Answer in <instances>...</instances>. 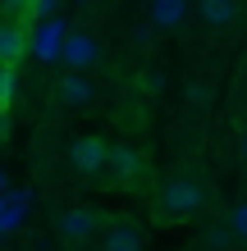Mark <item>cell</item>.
I'll return each mask as SVG.
<instances>
[{"mask_svg":"<svg viewBox=\"0 0 247 251\" xmlns=\"http://www.w3.org/2000/svg\"><path fill=\"white\" fill-rule=\"evenodd\" d=\"M206 205V192H201L197 178H169L161 187V215L165 219H188Z\"/></svg>","mask_w":247,"mask_h":251,"instance_id":"6da1fadb","label":"cell"},{"mask_svg":"<svg viewBox=\"0 0 247 251\" xmlns=\"http://www.w3.org/2000/svg\"><path fill=\"white\" fill-rule=\"evenodd\" d=\"M69 160H74V169H78V174H96V169L110 160V146L101 142V137H78V142H74V151H69Z\"/></svg>","mask_w":247,"mask_h":251,"instance_id":"7a4b0ae2","label":"cell"},{"mask_svg":"<svg viewBox=\"0 0 247 251\" xmlns=\"http://www.w3.org/2000/svg\"><path fill=\"white\" fill-rule=\"evenodd\" d=\"M92 96H96V87L82 78V73H64L60 82H55V100L69 110H82V105H92Z\"/></svg>","mask_w":247,"mask_h":251,"instance_id":"3957f363","label":"cell"},{"mask_svg":"<svg viewBox=\"0 0 247 251\" xmlns=\"http://www.w3.org/2000/svg\"><path fill=\"white\" fill-rule=\"evenodd\" d=\"M27 55V32H23V23H0V69H14Z\"/></svg>","mask_w":247,"mask_h":251,"instance_id":"277c9868","label":"cell"},{"mask_svg":"<svg viewBox=\"0 0 247 251\" xmlns=\"http://www.w3.org/2000/svg\"><path fill=\"white\" fill-rule=\"evenodd\" d=\"M60 60L69 69H87V64H96V41L87 37V32H69L64 37V46H60Z\"/></svg>","mask_w":247,"mask_h":251,"instance_id":"5b68a950","label":"cell"},{"mask_svg":"<svg viewBox=\"0 0 247 251\" xmlns=\"http://www.w3.org/2000/svg\"><path fill=\"white\" fill-rule=\"evenodd\" d=\"M106 169L114 174V183H133L137 174H142V155L133 151V146H110V160H106Z\"/></svg>","mask_w":247,"mask_h":251,"instance_id":"8992f818","label":"cell"},{"mask_svg":"<svg viewBox=\"0 0 247 251\" xmlns=\"http://www.w3.org/2000/svg\"><path fill=\"white\" fill-rule=\"evenodd\" d=\"M55 228H60L69 242H82V238L96 233V210H64L60 219H55Z\"/></svg>","mask_w":247,"mask_h":251,"instance_id":"52a82bcc","label":"cell"},{"mask_svg":"<svg viewBox=\"0 0 247 251\" xmlns=\"http://www.w3.org/2000/svg\"><path fill=\"white\" fill-rule=\"evenodd\" d=\"M188 19V0H151V27H179Z\"/></svg>","mask_w":247,"mask_h":251,"instance_id":"ba28073f","label":"cell"},{"mask_svg":"<svg viewBox=\"0 0 247 251\" xmlns=\"http://www.w3.org/2000/svg\"><path fill=\"white\" fill-rule=\"evenodd\" d=\"M197 14L206 27H229L234 23V0H197Z\"/></svg>","mask_w":247,"mask_h":251,"instance_id":"9c48e42d","label":"cell"},{"mask_svg":"<svg viewBox=\"0 0 247 251\" xmlns=\"http://www.w3.org/2000/svg\"><path fill=\"white\" fill-rule=\"evenodd\" d=\"M106 251H142V233H137V224H114L110 233H106Z\"/></svg>","mask_w":247,"mask_h":251,"instance_id":"30bf717a","label":"cell"},{"mask_svg":"<svg viewBox=\"0 0 247 251\" xmlns=\"http://www.w3.org/2000/svg\"><path fill=\"white\" fill-rule=\"evenodd\" d=\"M229 242H234L229 224H224V228H206V238H201V247H206V251H229Z\"/></svg>","mask_w":247,"mask_h":251,"instance_id":"8fae6325","label":"cell"},{"mask_svg":"<svg viewBox=\"0 0 247 251\" xmlns=\"http://www.w3.org/2000/svg\"><path fill=\"white\" fill-rule=\"evenodd\" d=\"M229 233H234L238 242H247V201H238L234 210H229Z\"/></svg>","mask_w":247,"mask_h":251,"instance_id":"7c38bea8","label":"cell"},{"mask_svg":"<svg viewBox=\"0 0 247 251\" xmlns=\"http://www.w3.org/2000/svg\"><path fill=\"white\" fill-rule=\"evenodd\" d=\"M0 9H5V14H9V23H23V19H27V14H32V9H37V0H0Z\"/></svg>","mask_w":247,"mask_h":251,"instance_id":"4fadbf2b","label":"cell"},{"mask_svg":"<svg viewBox=\"0 0 247 251\" xmlns=\"http://www.w3.org/2000/svg\"><path fill=\"white\" fill-rule=\"evenodd\" d=\"M14 96H19V73H14V69H0V105H9Z\"/></svg>","mask_w":247,"mask_h":251,"instance_id":"5bb4252c","label":"cell"},{"mask_svg":"<svg viewBox=\"0 0 247 251\" xmlns=\"http://www.w3.org/2000/svg\"><path fill=\"white\" fill-rule=\"evenodd\" d=\"M55 9H60V0H37V9H32V19H51Z\"/></svg>","mask_w":247,"mask_h":251,"instance_id":"9a60e30c","label":"cell"},{"mask_svg":"<svg viewBox=\"0 0 247 251\" xmlns=\"http://www.w3.org/2000/svg\"><path fill=\"white\" fill-rule=\"evenodd\" d=\"M151 32H156L151 23H147V27H133V41H137V46H147V41H151Z\"/></svg>","mask_w":247,"mask_h":251,"instance_id":"2e32d148","label":"cell"},{"mask_svg":"<svg viewBox=\"0 0 247 251\" xmlns=\"http://www.w3.org/2000/svg\"><path fill=\"white\" fill-rule=\"evenodd\" d=\"M5 132H9V124H5V114H0V142H5Z\"/></svg>","mask_w":247,"mask_h":251,"instance_id":"e0dca14e","label":"cell"},{"mask_svg":"<svg viewBox=\"0 0 247 251\" xmlns=\"http://www.w3.org/2000/svg\"><path fill=\"white\" fill-rule=\"evenodd\" d=\"M243 160H247V137H243Z\"/></svg>","mask_w":247,"mask_h":251,"instance_id":"ac0fdd59","label":"cell"},{"mask_svg":"<svg viewBox=\"0 0 247 251\" xmlns=\"http://www.w3.org/2000/svg\"><path fill=\"white\" fill-rule=\"evenodd\" d=\"M0 187H5V178H0Z\"/></svg>","mask_w":247,"mask_h":251,"instance_id":"d6986e66","label":"cell"}]
</instances>
